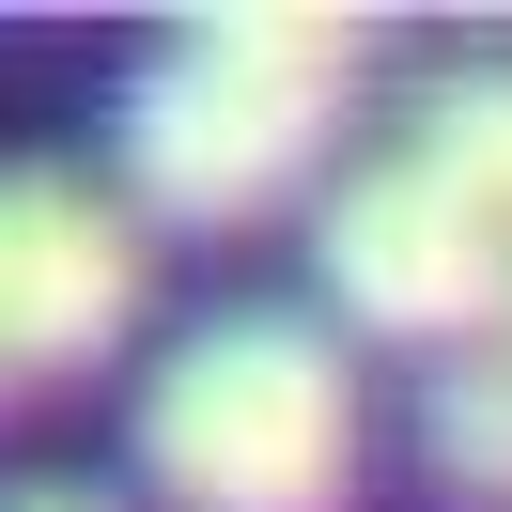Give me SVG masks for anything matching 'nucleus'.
<instances>
[{"instance_id":"obj_2","label":"nucleus","mask_w":512,"mask_h":512,"mask_svg":"<svg viewBox=\"0 0 512 512\" xmlns=\"http://www.w3.org/2000/svg\"><path fill=\"white\" fill-rule=\"evenodd\" d=\"M140 481L171 512H342L357 497V373L295 311H218L140 388Z\"/></svg>"},{"instance_id":"obj_7","label":"nucleus","mask_w":512,"mask_h":512,"mask_svg":"<svg viewBox=\"0 0 512 512\" xmlns=\"http://www.w3.org/2000/svg\"><path fill=\"white\" fill-rule=\"evenodd\" d=\"M0 512H109V497H94V481H16Z\"/></svg>"},{"instance_id":"obj_5","label":"nucleus","mask_w":512,"mask_h":512,"mask_svg":"<svg viewBox=\"0 0 512 512\" xmlns=\"http://www.w3.org/2000/svg\"><path fill=\"white\" fill-rule=\"evenodd\" d=\"M404 156L435 171L450 202H481V218L512 233V63H450L435 94L404 109Z\"/></svg>"},{"instance_id":"obj_4","label":"nucleus","mask_w":512,"mask_h":512,"mask_svg":"<svg viewBox=\"0 0 512 512\" xmlns=\"http://www.w3.org/2000/svg\"><path fill=\"white\" fill-rule=\"evenodd\" d=\"M140 326V218L94 171H0V388L94 373Z\"/></svg>"},{"instance_id":"obj_1","label":"nucleus","mask_w":512,"mask_h":512,"mask_svg":"<svg viewBox=\"0 0 512 512\" xmlns=\"http://www.w3.org/2000/svg\"><path fill=\"white\" fill-rule=\"evenodd\" d=\"M357 63H373V32L326 16V0L187 16L125 94V187L187 233H233L264 202H295L326 171V140H342V109H357Z\"/></svg>"},{"instance_id":"obj_3","label":"nucleus","mask_w":512,"mask_h":512,"mask_svg":"<svg viewBox=\"0 0 512 512\" xmlns=\"http://www.w3.org/2000/svg\"><path fill=\"white\" fill-rule=\"evenodd\" d=\"M326 295H342V326H388V342H481L512 295V233L481 218V202H450L435 171L388 140V156H357L342 187H326V233H311Z\"/></svg>"},{"instance_id":"obj_8","label":"nucleus","mask_w":512,"mask_h":512,"mask_svg":"<svg viewBox=\"0 0 512 512\" xmlns=\"http://www.w3.org/2000/svg\"><path fill=\"white\" fill-rule=\"evenodd\" d=\"M450 357H481V373H512V295H497V326H481V342H450Z\"/></svg>"},{"instance_id":"obj_6","label":"nucleus","mask_w":512,"mask_h":512,"mask_svg":"<svg viewBox=\"0 0 512 512\" xmlns=\"http://www.w3.org/2000/svg\"><path fill=\"white\" fill-rule=\"evenodd\" d=\"M419 450L466 512H512V373L481 357H435V404H419Z\"/></svg>"}]
</instances>
